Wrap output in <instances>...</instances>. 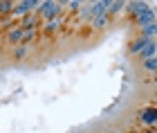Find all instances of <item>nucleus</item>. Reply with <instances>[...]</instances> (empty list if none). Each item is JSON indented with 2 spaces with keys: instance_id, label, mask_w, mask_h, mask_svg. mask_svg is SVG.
<instances>
[{
  "instance_id": "1",
  "label": "nucleus",
  "mask_w": 157,
  "mask_h": 133,
  "mask_svg": "<svg viewBox=\"0 0 157 133\" xmlns=\"http://www.w3.org/2000/svg\"><path fill=\"white\" fill-rule=\"evenodd\" d=\"M61 2H52V0H47V2H40L38 7V14L43 18H47V20H59V14H61Z\"/></svg>"
},
{
  "instance_id": "2",
  "label": "nucleus",
  "mask_w": 157,
  "mask_h": 133,
  "mask_svg": "<svg viewBox=\"0 0 157 133\" xmlns=\"http://www.w3.org/2000/svg\"><path fill=\"white\" fill-rule=\"evenodd\" d=\"M40 7V0H23V2H13L11 14L13 16H27V14H34V9Z\"/></svg>"
},
{
  "instance_id": "3",
  "label": "nucleus",
  "mask_w": 157,
  "mask_h": 133,
  "mask_svg": "<svg viewBox=\"0 0 157 133\" xmlns=\"http://www.w3.org/2000/svg\"><path fill=\"white\" fill-rule=\"evenodd\" d=\"M135 20H137V25H139V27H144V25H151V23H155V11L146 7V9L141 11L139 16H135Z\"/></svg>"
},
{
  "instance_id": "4",
  "label": "nucleus",
  "mask_w": 157,
  "mask_h": 133,
  "mask_svg": "<svg viewBox=\"0 0 157 133\" xmlns=\"http://www.w3.org/2000/svg\"><path fill=\"white\" fill-rule=\"evenodd\" d=\"M20 41H23V30L16 25V27H11L9 30V34H7V45H20Z\"/></svg>"
},
{
  "instance_id": "5",
  "label": "nucleus",
  "mask_w": 157,
  "mask_h": 133,
  "mask_svg": "<svg viewBox=\"0 0 157 133\" xmlns=\"http://www.w3.org/2000/svg\"><path fill=\"white\" fill-rule=\"evenodd\" d=\"M155 52H157V43H155V38L153 41H146V45L141 47V59H153L155 57Z\"/></svg>"
},
{
  "instance_id": "6",
  "label": "nucleus",
  "mask_w": 157,
  "mask_h": 133,
  "mask_svg": "<svg viewBox=\"0 0 157 133\" xmlns=\"http://www.w3.org/2000/svg\"><path fill=\"white\" fill-rule=\"evenodd\" d=\"M20 30H36V16L34 14H27V16H23V20H20Z\"/></svg>"
},
{
  "instance_id": "7",
  "label": "nucleus",
  "mask_w": 157,
  "mask_h": 133,
  "mask_svg": "<svg viewBox=\"0 0 157 133\" xmlns=\"http://www.w3.org/2000/svg\"><path fill=\"white\" fill-rule=\"evenodd\" d=\"M155 32H157V25H155V23H151V25H144V27H141V38L153 41V38H155Z\"/></svg>"
},
{
  "instance_id": "8",
  "label": "nucleus",
  "mask_w": 157,
  "mask_h": 133,
  "mask_svg": "<svg viewBox=\"0 0 157 133\" xmlns=\"http://www.w3.org/2000/svg\"><path fill=\"white\" fill-rule=\"evenodd\" d=\"M155 120H157V111L155 108H146L144 113H141V122H144V124H151V127H153Z\"/></svg>"
},
{
  "instance_id": "9",
  "label": "nucleus",
  "mask_w": 157,
  "mask_h": 133,
  "mask_svg": "<svg viewBox=\"0 0 157 133\" xmlns=\"http://www.w3.org/2000/svg\"><path fill=\"white\" fill-rule=\"evenodd\" d=\"M108 14H101V16H94L92 18V27H94V30H103L105 25H108Z\"/></svg>"
},
{
  "instance_id": "10",
  "label": "nucleus",
  "mask_w": 157,
  "mask_h": 133,
  "mask_svg": "<svg viewBox=\"0 0 157 133\" xmlns=\"http://www.w3.org/2000/svg\"><path fill=\"white\" fill-rule=\"evenodd\" d=\"M126 7H128L126 11H128V14H132V16H139V14L146 9V5H144V2H128Z\"/></svg>"
},
{
  "instance_id": "11",
  "label": "nucleus",
  "mask_w": 157,
  "mask_h": 133,
  "mask_svg": "<svg viewBox=\"0 0 157 133\" xmlns=\"http://www.w3.org/2000/svg\"><path fill=\"white\" fill-rule=\"evenodd\" d=\"M144 45H146V38L139 36V38H135L132 43L128 45V52H132V54H135V52H141V47H144Z\"/></svg>"
},
{
  "instance_id": "12",
  "label": "nucleus",
  "mask_w": 157,
  "mask_h": 133,
  "mask_svg": "<svg viewBox=\"0 0 157 133\" xmlns=\"http://www.w3.org/2000/svg\"><path fill=\"white\" fill-rule=\"evenodd\" d=\"M34 38H36V30H23V41H20V45L27 47Z\"/></svg>"
},
{
  "instance_id": "13",
  "label": "nucleus",
  "mask_w": 157,
  "mask_h": 133,
  "mask_svg": "<svg viewBox=\"0 0 157 133\" xmlns=\"http://www.w3.org/2000/svg\"><path fill=\"white\" fill-rule=\"evenodd\" d=\"M141 66H144V70H148V72H155V70H157V59L155 57L153 59H144Z\"/></svg>"
},
{
  "instance_id": "14",
  "label": "nucleus",
  "mask_w": 157,
  "mask_h": 133,
  "mask_svg": "<svg viewBox=\"0 0 157 133\" xmlns=\"http://www.w3.org/2000/svg\"><path fill=\"white\" fill-rule=\"evenodd\" d=\"M124 2H110V7H108V16H112V14H119V11H124Z\"/></svg>"
},
{
  "instance_id": "15",
  "label": "nucleus",
  "mask_w": 157,
  "mask_h": 133,
  "mask_svg": "<svg viewBox=\"0 0 157 133\" xmlns=\"http://www.w3.org/2000/svg\"><path fill=\"white\" fill-rule=\"evenodd\" d=\"M13 9V2H9V0H0V16L2 14H11Z\"/></svg>"
},
{
  "instance_id": "16",
  "label": "nucleus",
  "mask_w": 157,
  "mask_h": 133,
  "mask_svg": "<svg viewBox=\"0 0 157 133\" xmlns=\"http://www.w3.org/2000/svg\"><path fill=\"white\" fill-rule=\"evenodd\" d=\"M56 30H59V20H47V25H45V34H54Z\"/></svg>"
},
{
  "instance_id": "17",
  "label": "nucleus",
  "mask_w": 157,
  "mask_h": 133,
  "mask_svg": "<svg viewBox=\"0 0 157 133\" xmlns=\"http://www.w3.org/2000/svg\"><path fill=\"white\" fill-rule=\"evenodd\" d=\"M25 54H27V47H25V45H16L13 57H16V59H25Z\"/></svg>"
},
{
  "instance_id": "18",
  "label": "nucleus",
  "mask_w": 157,
  "mask_h": 133,
  "mask_svg": "<svg viewBox=\"0 0 157 133\" xmlns=\"http://www.w3.org/2000/svg\"><path fill=\"white\" fill-rule=\"evenodd\" d=\"M83 20H88V23H92V18H94V14H92V7H85V9L81 11Z\"/></svg>"
},
{
  "instance_id": "19",
  "label": "nucleus",
  "mask_w": 157,
  "mask_h": 133,
  "mask_svg": "<svg viewBox=\"0 0 157 133\" xmlns=\"http://www.w3.org/2000/svg\"><path fill=\"white\" fill-rule=\"evenodd\" d=\"M67 7H72V9H78V7H81V2H76V0H72V2H67Z\"/></svg>"
},
{
  "instance_id": "20",
  "label": "nucleus",
  "mask_w": 157,
  "mask_h": 133,
  "mask_svg": "<svg viewBox=\"0 0 157 133\" xmlns=\"http://www.w3.org/2000/svg\"><path fill=\"white\" fill-rule=\"evenodd\" d=\"M148 133H155V131H148Z\"/></svg>"
}]
</instances>
